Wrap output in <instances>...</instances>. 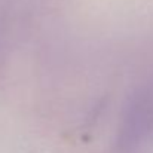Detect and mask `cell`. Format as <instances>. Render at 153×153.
<instances>
[{
  "label": "cell",
  "mask_w": 153,
  "mask_h": 153,
  "mask_svg": "<svg viewBox=\"0 0 153 153\" xmlns=\"http://www.w3.org/2000/svg\"><path fill=\"white\" fill-rule=\"evenodd\" d=\"M117 138L120 153L140 152L153 138V85L143 88L131 101Z\"/></svg>",
  "instance_id": "cell-1"
}]
</instances>
